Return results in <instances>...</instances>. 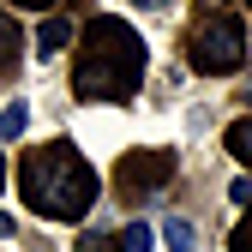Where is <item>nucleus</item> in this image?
Masks as SVG:
<instances>
[{"instance_id": "nucleus-6", "label": "nucleus", "mask_w": 252, "mask_h": 252, "mask_svg": "<svg viewBox=\"0 0 252 252\" xmlns=\"http://www.w3.org/2000/svg\"><path fill=\"white\" fill-rule=\"evenodd\" d=\"M72 30H78L72 18H48V24L36 30V54H60V48L72 42Z\"/></svg>"}, {"instance_id": "nucleus-10", "label": "nucleus", "mask_w": 252, "mask_h": 252, "mask_svg": "<svg viewBox=\"0 0 252 252\" xmlns=\"http://www.w3.org/2000/svg\"><path fill=\"white\" fill-rule=\"evenodd\" d=\"M114 252H150V228H144V222H126V228L114 234Z\"/></svg>"}, {"instance_id": "nucleus-8", "label": "nucleus", "mask_w": 252, "mask_h": 252, "mask_svg": "<svg viewBox=\"0 0 252 252\" xmlns=\"http://www.w3.org/2000/svg\"><path fill=\"white\" fill-rule=\"evenodd\" d=\"M24 126H30V108L24 102H6V108H0V138H24Z\"/></svg>"}, {"instance_id": "nucleus-5", "label": "nucleus", "mask_w": 252, "mask_h": 252, "mask_svg": "<svg viewBox=\"0 0 252 252\" xmlns=\"http://www.w3.org/2000/svg\"><path fill=\"white\" fill-rule=\"evenodd\" d=\"M18 54H24V30H18L6 12H0V78H6V72L18 66Z\"/></svg>"}, {"instance_id": "nucleus-11", "label": "nucleus", "mask_w": 252, "mask_h": 252, "mask_svg": "<svg viewBox=\"0 0 252 252\" xmlns=\"http://www.w3.org/2000/svg\"><path fill=\"white\" fill-rule=\"evenodd\" d=\"M228 252H252V210L234 222V234H228Z\"/></svg>"}, {"instance_id": "nucleus-3", "label": "nucleus", "mask_w": 252, "mask_h": 252, "mask_svg": "<svg viewBox=\"0 0 252 252\" xmlns=\"http://www.w3.org/2000/svg\"><path fill=\"white\" fill-rule=\"evenodd\" d=\"M186 54L204 78H222V72H240L246 60V24L234 12H204L192 30H186Z\"/></svg>"}, {"instance_id": "nucleus-4", "label": "nucleus", "mask_w": 252, "mask_h": 252, "mask_svg": "<svg viewBox=\"0 0 252 252\" xmlns=\"http://www.w3.org/2000/svg\"><path fill=\"white\" fill-rule=\"evenodd\" d=\"M168 180H174V150H126L114 162V192L126 204H144L156 192H168Z\"/></svg>"}, {"instance_id": "nucleus-15", "label": "nucleus", "mask_w": 252, "mask_h": 252, "mask_svg": "<svg viewBox=\"0 0 252 252\" xmlns=\"http://www.w3.org/2000/svg\"><path fill=\"white\" fill-rule=\"evenodd\" d=\"M138 6H168V0H138Z\"/></svg>"}, {"instance_id": "nucleus-2", "label": "nucleus", "mask_w": 252, "mask_h": 252, "mask_svg": "<svg viewBox=\"0 0 252 252\" xmlns=\"http://www.w3.org/2000/svg\"><path fill=\"white\" fill-rule=\"evenodd\" d=\"M18 192H24V204L36 210V216H54V222H78V216L96 204V174H90V162L78 156V144H66V138H48V144H36L18 162Z\"/></svg>"}, {"instance_id": "nucleus-12", "label": "nucleus", "mask_w": 252, "mask_h": 252, "mask_svg": "<svg viewBox=\"0 0 252 252\" xmlns=\"http://www.w3.org/2000/svg\"><path fill=\"white\" fill-rule=\"evenodd\" d=\"M78 252H114L108 234H78Z\"/></svg>"}, {"instance_id": "nucleus-7", "label": "nucleus", "mask_w": 252, "mask_h": 252, "mask_svg": "<svg viewBox=\"0 0 252 252\" xmlns=\"http://www.w3.org/2000/svg\"><path fill=\"white\" fill-rule=\"evenodd\" d=\"M162 246H168V252H192V246H198L192 222H180V216H168V222H162Z\"/></svg>"}, {"instance_id": "nucleus-13", "label": "nucleus", "mask_w": 252, "mask_h": 252, "mask_svg": "<svg viewBox=\"0 0 252 252\" xmlns=\"http://www.w3.org/2000/svg\"><path fill=\"white\" fill-rule=\"evenodd\" d=\"M6 6H30V12H48L54 0H6Z\"/></svg>"}, {"instance_id": "nucleus-1", "label": "nucleus", "mask_w": 252, "mask_h": 252, "mask_svg": "<svg viewBox=\"0 0 252 252\" xmlns=\"http://www.w3.org/2000/svg\"><path fill=\"white\" fill-rule=\"evenodd\" d=\"M144 84V36L120 18H90L72 60V96L78 102H132Z\"/></svg>"}, {"instance_id": "nucleus-14", "label": "nucleus", "mask_w": 252, "mask_h": 252, "mask_svg": "<svg viewBox=\"0 0 252 252\" xmlns=\"http://www.w3.org/2000/svg\"><path fill=\"white\" fill-rule=\"evenodd\" d=\"M6 234H12V216H6V210H0V240H6Z\"/></svg>"}, {"instance_id": "nucleus-17", "label": "nucleus", "mask_w": 252, "mask_h": 252, "mask_svg": "<svg viewBox=\"0 0 252 252\" xmlns=\"http://www.w3.org/2000/svg\"><path fill=\"white\" fill-rule=\"evenodd\" d=\"M210 6H216V0H210Z\"/></svg>"}, {"instance_id": "nucleus-16", "label": "nucleus", "mask_w": 252, "mask_h": 252, "mask_svg": "<svg viewBox=\"0 0 252 252\" xmlns=\"http://www.w3.org/2000/svg\"><path fill=\"white\" fill-rule=\"evenodd\" d=\"M0 186H6V162H0Z\"/></svg>"}, {"instance_id": "nucleus-9", "label": "nucleus", "mask_w": 252, "mask_h": 252, "mask_svg": "<svg viewBox=\"0 0 252 252\" xmlns=\"http://www.w3.org/2000/svg\"><path fill=\"white\" fill-rule=\"evenodd\" d=\"M228 150H234V156H240V162H246V168H252V114H246V120H234V126H228Z\"/></svg>"}]
</instances>
